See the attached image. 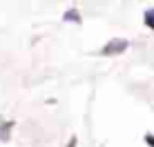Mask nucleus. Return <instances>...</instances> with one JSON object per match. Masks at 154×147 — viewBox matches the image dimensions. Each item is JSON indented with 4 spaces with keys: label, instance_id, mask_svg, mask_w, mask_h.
<instances>
[{
    "label": "nucleus",
    "instance_id": "obj_1",
    "mask_svg": "<svg viewBox=\"0 0 154 147\" xmlns=\"http://www.w3.org/2000/svg\"><path fill=\"white\" fill-rule=\"evenodd\" d=\"M125 49H127V40L125 38H112L103 49H100V54L103 56H119V54H123Z\"/></svg>",
    "mask_w": 154,
    "mask_h": 147
},
{
    "label": "nucleus",
    "instance_id": "obj_2",
    "mask_svg": "<svg viewBox=\"0 0 154 147\" xmlns=\"http://www.w3.org/2000/svg\"><path fill=\"white\" fill-rule=\"evenodd\" d=\"M63 20H67V22H76V25H81V22H83L81 14H78L76 9H67V11L63 14Z\"/></svg>",
    "mask_w": 154,
    "mask_h": 147
},
{
    "label": "nucleus",
    "instance_id": "obj_3",
    "mask_svg": "<svg viewBox=\"0 0 154 147\" xmlns=\"http://www.w3.org/2000/svg\"><path fill=\"white\" fill-rule=\"evenodd\" d=\"M11 127H14V123H5L2 127H0V140H2V143H7V140H9V132H11Z\"/></svg>",
    "mask_w": 154,
    "mask_h": 147
},
{
    "label": "nucleus",
    "instance_id": "obj_4",
    "mask_svg": "<svg viewBox=\"0 0 154 147\" xmlns=\"http://www.w3.org/2000/svg\"><path fill=\"white\" fill-rule=\"evenodd\" d=\"M145 25L150 29H154V9H147L145 11Z\"/></svg>",
    "mask_w": 154,
    "mask_h": 147
},
{
    "label": "nucleus",
    "instance_id": "obj_5",
    "mask_svg": "<svg viewBox=\"0 0 154 147\" xmlns=\"http://www.w3.org/2000/svg\"><path fill=\"white\" fill-rule=\"evenodd\" d=\"M145 143L150 145V147H154V136L152 134H145Z\"/></svg>",
    "mask_w": 154,
    "mask_h": 147
},
{
    "label": "nucleus",
    "instance_id": "obj_6",
    "mask_svg": "<svg viewBox=\"0 0 154 147\" xmlns=\"http://www.w3.org/2000/svg\"><path fill=\"white\" fill-rule=\"evenodd\" d=\"M67 147H76V140H74V138H72V143H69V145H67Z\"/></svg>",
    "mask_w": 154,
    "mask_h": 147
}]
</instances>
